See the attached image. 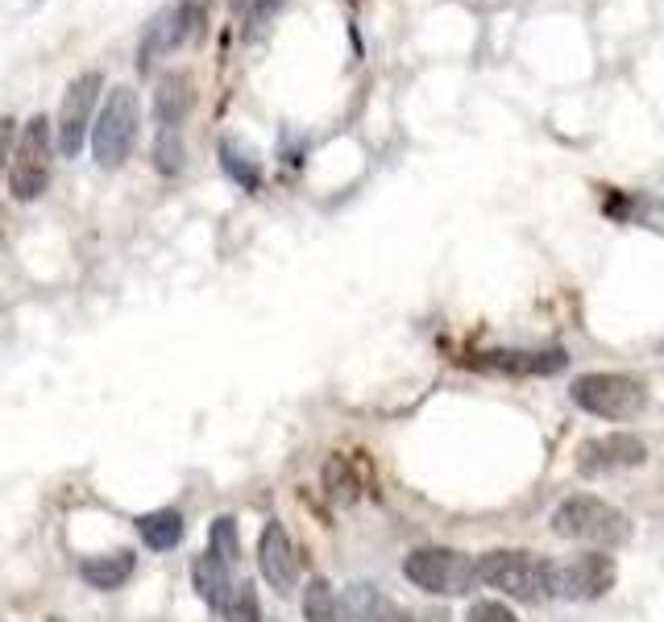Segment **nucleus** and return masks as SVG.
Instances as JSON below:
<instances>
[{
  "mask_svg": "<svg viewBox=\"0 0 664 622\" xmlns=\"http://www.w3.org/2000/svg\"><path fill=\"white\" fill-rule=\"evenodd\" d=\"M477 581L506 598L540 602V598H553V560L523 552V548H494L486 556H477Z\"/></svg>",
  "mask_w": 664,
  "mask_h": 622,
  "instance_id": "f257e3e1",
  "label": "nucleus"
},
{
  "mask_svg": "<svg viewBox=\"0 0 664 622\" xmlns=\"http://www.w3.org/2000/svg\"><path fill=\"white\" fill-rule=\"evenodd\" d=\"M138 129H142V104H138V92L129 83H117L104 104H100V117L92 124V158L95 167L104 171H117L125 167L133 146H138Z\"/></svg>",
  "mask_w": 664,
  "mask_h": 622,
  "instance_id": "f03ea898",
  "label": "nucleus"
},
{
  "mask_svg": "<svg viewBox=\"0 0 664 622\" xmlns=\"http://www.w3.org/2000/svg\"><path fill=\"white\" fill-rule=\"evenodd\" d=\"M553 535L561 540H577V544H602V548H618L632 540V519L602 502L594 494H573L565 498L561 506L553 511Z\"/></svg>",
  "mask_w": 664,
  "mask_h": 622,
  "instance_id": "7ed1b4c3",
  "label": "nucleus"
},
{
  "mask_svg": "<svg viewBox=\"0 0 664 622\" xmlns=\"http://www.w3.org/2000/svg\"><path fill=\"white\" fill-rule=\"evenodd\" d=\"M570 399L582 407L585 415L623 423L644 415L648 390H644V382H635L632 373H582L570 387Z\"/></svg>",
  "mask_w": 664,
  "mask_h": 622,
  "instance_id": "20e7f679",
  "label": "nucleus"
},
{
  "mask_svg": "<svg viewBox=\"0 0 664 622\" xmlns=\"http://www.w3.org/2000/svg\"><path fill=\"white\" fill-rule=\"evenodd\" d=\"M403 576L415 590L436 598H465L477 585V560H470L457 548H415L403 560Z\"/></svg>",
  "mask_w": 664,
  "mask_h": 622,
  "instance_id": "39448f33",
  "label": "nucleus"
},
{
  "mask_svg": "<svg viewBox=\"0 0 664 622\" xmlns=\"http://www.w3.org/2000/svg\"><path fill=\"white\" fill-rule=\"evenodd\" d=\"M50 141H54V121L50 117H30L21 124L13 141V162H9V191L21 203L38 200L50 183Z\"/></svg>",
  "mask_w": 664,
  "mask_h": 622,
  "instance_id": "423d86ee",
  "label": "nucleus"
},
{
  "mask_svg": "<svg viewBox=\"0 0 664 622\" xmlns=\"http://www.w3.org/2000/svg\"><path fill=\"white\" fill-rule=\"evenodd\" d=\"M104 92V76L100 71H83L67 83L63 104H59V121H54V141H59V154L80 158L83 141L92 133V112L95 100Z\"/></svg>",
  "mask_w": 664,
  "mask_h": 622,
  "instance_id": "0eeeda50",
  "label": "nucleus"
},
{
  "mask_svg": "<svg viewBox=\"0 0 664 622\" xmlns=\"http://www.w3.org/2000/svg\"><path fill=\"white\" fill-rule=\"evenodd\" d=\"M615 585V560L606 552H585L565 564H553V598L565 602H594Z\"/></svg>",
  "mask_w": 664,
  "mask_h": 622,
  "instance_id": "6e6552de",
  "label": "nucleus"
},
{
  "mask_svg": "<svg viewBox=\"0 0 664 622\" xmlns=\"http://www.w3.org/2000/svg\"><path fill=\"white\" fill-rule=\"evenodd\" d=\"M648 461V444L632 432H611L598 440H585L577 449V469L585 478H598V473H615V469H640Z\"/></svg>",
  "mask_w": 664,
  "mask_h": 622,
  "instance_id": "1a4fd4ad",
  "label": "nucleus"
},
{
  "mask_svg": "<svg viewBox=\"0 0 664 622\" xmlns=\"http://www.w3.org/2000/svg\"><path fill=\"white\" fill-rule=\"evenodd\" d=\"M258 569L270 581L274 593H291L295 581H300V556L291 548V535H286L283 523H266L262 528V540H258Z\"/></svg>",
  "mask_w": 664,
  "mask_h": 622,
  "instance_id": "9d476101",
  "label": "nucleus"
},
{
  "mask_svg": "<svg viewBox=\"0 0 664 622\" xmlns=\"http://www.w3.org/2000/svg\"><path fill=\"white\" fill-rule=\"evenodd\" d=\"M195 109V88L183 71H167L154 88V121L159 129H179L188 121V112Z\"/></svg>",
  "mask_w": 664,
  "mask_h": 622,
  "instance_id": "9b49d317",
  "label": "nucleus"
},
{
  "mask_svg": "<svg viewBox=\"0 0 664 622\" xmlns=\"http://www.w3.org/2000/svg\"><path fill=\"white\" fill-rule=\"evenodd\" d=\"M565 353L561 349H544V353H503V349H494V353H482V370H503V373H556L565 370Z\"/></svg>",
  "mask_w": 664,
  "mask_h": 622,
  "instance_id": "f8f14e48",
  "label": "nucleus"
},
{
  "mask_svg": "<svg viewBox=\"0 0 664 622\" xmlns=\"http://www.w3.org/2000/svg\"><path fill=\"white\" fill-rule=\"evenodd\" d=\"M191 576H195V593L204 598L212 610L224 606V598L233 593V564H224L221 556H212V552H204V556L195 560V569H191Z\"/></svg>",
  "mask_w": 664,
  "mask_h": 622,
  "instance_id": "ddd939ff",
  "label": "nucleus"
},
{
  "mask_svg": "<svg viewBox=\"0 0 664 622\" xmlns=\"http://www.w3.org/2000/svg\"><path fill=\"white\" fill-rule=\"evenodd\" d=\"M133 569H138V560H133V552H112V556H88L80 560V576L92 585V590H121L129 576H133Z\"/></svg>",
  "mask_w": 664,
  "mask_h": 622,
  "instance_id": "4468645a",
  "label": "nucleus"
},
{
  "mask_svg": "<svg viewBox=\"0 0 664 622\" xmlns=\"http://www.w3.org/2000/svg\"><path fill=\"white\" fill-rule=\"evenodd\" d=\"M349 606L358 622H436V619H415L403 606H395L391 598H382L374 585H353L349 590Z\"/></svg>",
  "mask_w": 664,
  "mask_h": 622,
  "instance_id": "2eb2a0df",
  "label": "nucleus"
},
{
  "mask_svg": "<svg viewBox=\"0 0 664 622\" xmlns=\"http://www.w3.org/2000/svg\"><path fill=\"white\" fill-rule=\"evenodd\" d=\"M174 47H183L179 42V17H174V9H162L150 26H145V33H142V47H138V71H150L154 67V59L159 54H171Z\"/></svg>",
  "mask_w": 664,
  "mask_h": 622,
  "instance_id": "dca6fc26",
  "label": "nucleus"
},
{
  "mask_svg": "<svg viewBox=\"0 0 664 622\" xmlns=\"http://www.w3.org/2000/svg\"><path fill=\"white\" fill-rule=\"evenodd\" d=\"M138 535H142L145 548H154V552H167L183 540V514L174 511V506H162V511H150L138 519Z\"/></svg>",
  "mask_w": 664,
  "mask_h": 622,
  "instance_id": "f3484780",
  "label": "nucleus"
},
{
  "mask_svg": "<svg viewBox=\"0 0 664 622\" xmlns=\"http://www.w3.org/2000/svg\"><path fill=\"white\" fill-rule=\"evenodd\" d=\"M303 619L308 622H349L341 602H336V590H332L324 576H312L308 590H303Z\"/></svg>",
  "mask_w": 664,
  "mask_h": 622,
  "instance_id": "a211bd4d",
  "label": "nucleus"
},
{
  "mask_svg": "<svg viewBox=\"0 0 664 622\" xmlns=\"http://www.w3.org/2000/svg\"><path fill=\"white\" fill-rule=\"evenodd\" d=\"M324 490H329V498L332 502H341V506L358 502L362 482H358V473H353V461H349V457H329V461H324Z\"/></svg>",
  "mask_w": 664,
  "mask_h": 622,
  "instance_id": "6ab92c4d",
  "label": "nucleus"
},
{
  "mask_svg": "<svg viewBox=\"0 0 664 622\" xmlns=\"http://www.w3.org/2000/svg\"><path fill=\"white\" fill-rule=\"evenodd\" d=\"M221 167L229 171V179H233V183H241L245 191H258V187H262V171H258V162L241 154L238 141H233V138L221 141Z\"/></svg>",
  "mask_w": 664,
  "mask_h": 622,
  "instance_id": "aec40b11",
  "label": "nucleus"
},
{
  "mask_svg": "<svg viewBox=\"0 0 664 622\" xmlns=\"http://www.w3.org/2000/svg\"><path fill=\"white\" fill-rule=\"evenodd\" d=\"M208 13H212V0H179V4H174L179 42H200L208 33Z\"/></svg>",
  "mask_w": 664,
  "mask_h": 622,
  "instance_id": "412c9836",
  "label": "nucleus"
},
{
  "mask_svg": "<svg viewBox=\"0 0 664 622\" xmlns=\"http://www.w3.org/2000/svg\"><path fill=\"white\" fill-rule=\"evenodd\" d=\"M224 622H262V606H258V593H253L250 581H238L233 593L224 598L221 606Z\"/></svg>",
  "mask_w": 664,
  "mask_h": 622,
  "instance_id": "4be33fe9",
  "label": "nucleus"
},
{
  "mask_svg": "<svg viewBox=\"0 0 664 622\" xmlns=\"http://www.w3.org/2000/svg\"><path fill=\"white\" fill-rule=\"evenodd\" d=\"M208 552L212 556H221L224 564H238L241 560V544H238V523L224 514V519H217L212 523V535H208Z\"/></svg>",
  "mask_w": 664,
  "mask_h": 622,
  "instance_id": "5701e85b",
  "label": "nucleus"
},
{
  "mask_svg": "<svg viewBox=\"0 0 664 622\" xmlns=\"http://www.w3.org/2000/svg\"><path fill=\"white\" fill-rule=\"evenodd\" d=\"M154 167H159L162 174L183 171V138H179V129H159V141H154Z\"/></svg>",
  "mask_w": 664,
  "mask_h": 622,
  "instance_id": "b1692460",
  "label": "nucleus"
},
{
  "mask_svg": "<svg viewBox=\"0 0 664 622\" xmlns=\"http://www.w3.org/2000/svg\"><path fill=\"white\" fill-rule=\"evenodd\" d=\"M465 622H520V619H515V610L503 606V602H474L470 614H465Z\"/></svg>",
  "mask_w": 664,
  "mask_h": 622,
  "instance_id": "393cba45",
  "label": "nucleus"
},
{
  "mask_svg": "<svg viewBox=\"0 0 664 622\" xmlns=\"http://www.w3.org/2000/svg\"><path fill=\"white\" fill-rule=\"evenodd\" d=\"M13 141H17V121L13 117H0V174L13 158Z\"/></svg>",
  "mask_w": 664,
  "mask_h": 622,
  "instance_id": "a878e982",
  "label": "nucleus"
},
{
  "mask_svg": "<svg viewBox=\"0 0 664 622\" xmlns=\"http://www.w3.org/2000/svg\"><path fill=\"white\" fill-rule=\"evenodd\" d=\"M229 4H233V9H245V4H250V0H229Z\"/></svg>",
  "mask_w": 664,
  "mask_h": 622,
  "instance_id": "bb28decb",
  "label": "nucleus"
},
{
  "mask_svg": "<svg viewBox=\"0 0 664 622\" xmlns=\"http://www.w3.org/2000/svg\"><path fill=\"white\" fill-rule=\"evenodd\" d=\"M50 622H63V619H50Z\"/></svg>",
  "mask_w": 664,
  "mask_h": 622,
  "instance_id": "cd10ccee",
  "label": "nucleus"
}]
</instances>
